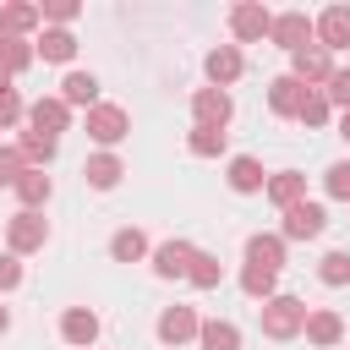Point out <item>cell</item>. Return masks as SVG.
Returning a JSON list of instances; mask_svg holds the SVG:
<instances>
[{"label": "cell", "instance_id": "4dcf8cb0", "mask_svg": "<svg viewBox=\"0 0 350 350\" xmlns=\"http://www.w3.org/2000/svg\"><path fill=\"white\" fill-rule=\"evenodd\" d=\"M186 279H191L197 290H219V284H224V262H219L213 252H197V257H191V273H186Z\"/></svg>", "mask_w": 350, "mask_h": 350}, {"label": "cell", "instance_id": "8d00e7d4", "mask_svg": "<svg viewBox=\"0 0 350 350\" xmlns=\"http://www.w3.org/2000/svg\"><path fill=\"white\" fill-rule=\"evenodd\" d=\"M22 170H27V159H22L16 148H5V142H0V186H16V180H22Z\"/></svg>", "mask_w": 350, "mask_h": 350}, {"label": "cell", "instance_id": "e575fe53", "mask_svg": "<svg viewBox=\"0 0 350 350\" xmlns=\"http://www.w3.org/2000/svg\"><path fill=\"white\" fill-rule=\"evenodd\" d=\"M323 93H328V104H339V115L350 109V66H334V77L323 82Z\"/></svg>", "mask_w": 350, "mask_h": 350}, {"label": "cell", "instance_id": "ab89813d", "mask_svg": "<svg viewBox=\"0 0 350 350\" xmlns=\"http://www.w3.org/2000/svg\"><path fill=\"white\" fill-rule=\"evenodd\" d=\"M339 137H345V142H350V109H345V115H339Z\"/></svg>", "mask_w": 350, "mask_h": 350}, {"label": "cell", "instance_id": "d6a6232c", "mask_svg": "<svg viewBox=\"0 0 350 350\" xmlns=\"http://www.w3.org/2000/svg\"><path fill=\"white\" fill-rule=\"evenodd\" d=\"M317 279H323V284H334V290H339V284H350V252H328V257L317 262Z\"/></svg>", "mask_w": 350, "mask_h": 350}, {"label": "cell", "instance_id": "44dd1931", "mask_svg": "<svg viewBox=\"0 0 350 350\" xmlns=\"http://www.w3.org/2000/svg\"><path fill=\"white\" fill-rule=\"evenodd\" d=\"M38 22H44V11H38V5H27V0H11V5H0V27H5L11 38H27Z\"/></svg>", "mask_w": 350, "mask_h": 350}, {"label": "cell", "instance_id": "5bb4252c", "mask_svg": "<svg viewBox=\"0 0 350 350\" xmlns=\"http://www.w3.org/2000/svg\"><path fill=\"white\" fill-rule=\"evenodd\" d=\"M317 49H328V55L350 49V5H328L317 16Z\"/></svg>", "mask_w": 350, "mask_h": 350}, {"label": "cell", "instance_id": "52a82bcc", "mask_svg": "<svg viewBox=\"0 0 350 350\" xmlns=\"http://www.w3.org/2000/svg\"><path fill=\"white\" fill-rule=\"evenodd\" d=\"M323 230H328L323 202H295V208H284V219H279V235H284V241H317Z\"/></svg>", "mask_w": 350, "mask_h": 350}, {"label": "cell", "instance_id": "4fadbf2b", "mask_svg": "<svg viewBox=\"0 0 350 350\" xmlns=\"http://www.w3.org/2000/svg\"><path fill=\"white\" fill-rule=\"evenodd\" d=\"M290 77L301 82V88H317V82H328L334 77V55L328 49H301V55H290Z\"/></svg>", "mask_w": 350, "mask_h": 350}, {"label": "cell", "instance_id": "d590c367", "mask_svg": "<svg viewBox=\"0 0 350 350\" xmlns=\"http://www.w3.org/2000/svg\"><path fill=\"white\" fill-rule=\"evenodd\" d=\"M38 11H44V22H55V27H66V22H77V16H82V5H77V0H44Z\"/></svg>", "mask_w": 350, "mask_h": 350}, {"label": "cell", "instance_id": "9c48e42d", "mask_svg": "<svg viewBox=\"0 0 350 350\" xmlns=\"http://www.w3.org/2000/svg\"><path fill=\"white\" fill-rule=\"evenodd\" d=\"M191 115H197V126H230V115H235V104H230V93L224 88H197L191 93Z\"/></svg>", "mask_w": 350, "mask_h": 350}, {"label": "cell", "instance_id": "7c38bea8", "mask_svg": "<svg viewBox=\"0 0 350 350\" xmlns=\"http://www.w3.org/2000/svg\"><path fill=\"white\" fill-rule=\"evenodd\" d=\"M202 71H208V88H230V82L246 71V60H241V49H235V44H213V49H208V60H202Z\"/></svg>", "mask_w": 350, "mask_h": 350}, {"label": "cell", "instance_id": "f35d334b", "mask_svg": "<svg viewBox=\"0 0 350 350\" xmlns=\"http://www.w3.org/2000/svg\"><path fill=\"white\" fill-rule=\"evenodd\" d=\"M0 334H11V306L0 301Z\"/></svg>", "mask_w": 350, "mask_h": 350}, {"label": "cell", "instance_id": "603a6c76", "mask_svg": "<svg viewBox=\"0 0 350 350\" xmlns=\"http://www.w3.org/2000/svg\"><path fill=\"white\" fill-rule=\"evenodd\" d=\"M16 153H22V159H27V170H44V164H49V159H55V153H60V142H55V137H44V131H33V126H27V131H22V137H16Z\"/></svg>", "mask_w": 350, "mask_h": 350}, {"label": "cell", "instance_id": "f1b7e54d", "mask_svg": "<svg viewBox=\"0 0 350 350\" xmlns=\"http://www.w3.org/2000/svg\"><path fill=\"white\" fill-rule=\"evenodd\" d=\"M33 55H38V44H33V38H5V49H0V71H5V77H16V71H27V66H33Z\"/></svg>", "mask_w": 350, "mask_h": 350}, {"label": "cell", "instance_id": "2e32d148", "mask_svg": "<svg viewBox=\"0 0 350 350\" xmlns=\"http://www.w3.org/2000/svg\"><path fill=\"white\" fill-rule=\"evenodd\" d=\"M306 339H312L317 350H334V345L345 339V317H339L334 306H312V312H306Z\"/></svg>", "mask_w": 350, "mask_h": 350}, {"label": "cell", "instance_id": "60d3db41", "mask_svg": "<svg viewBox=\"0 0 350 350\" xmlns=\"http://www.w3.org/2000/svg\"><path fill=\"white\" fill-rule=\"evenodd\" d=\"M5 93H11V77H5V71H0V98H5Z\"/></svg>", "mask_w": 350, "mask_h": 350}, {"label": "cell", "instance_id": "7402d4cb", "mask_svg": "<svg viewBox=\"0 0 350 350\" xmlns=\"http://www.w3.org/2000/svg\"><path fill=\"white\" fill-rule=\"evenodd\" d=\"M301 98H306V88H301L290 71L268 82V109H273V115H295V109H301Z\"/></svg>", "mask_w": 350, "mask_h": 350}, {"label": "cell", "instance_id": "1f68e13d", "mask_svg": "<svg viewBox=\"0 0 350 350\" xmlns=\"http://www.w3.org/2000/svg\"><path fill=\"white\" fill-rule=\"evenodd\" d=\"M273 284H279V273H268V268H252V262L241 268V290H246L252 301H273V295H279Z\"/></svg>", "mask_w": 350, "mask_h": 350}, {"label": "cell", "instance_id": "8fae6325", "mask_svg": "<svg viewBox=\"0 0 350 350\" xmlns=\"http://www.w3.org/2000/svg\"><path fill=\"white\" fill-rule=\"evenodd\" d=\"M60 339L77 345V350H93V345H98V312H88V306H66V312H60Z\"/></svg>", "mask_w": 350, "mask_h": 350}, {"label": "cell", "instance_id": "ba28073f", "mask_svg": "<svg viewBox=\"0 0 350 350\" xmlns=\"http://www.w3.org/2000/svg\"><path fill=\"white\" fill-rule=\"evenodd\" d=\"M153 334H159V345H186V339H197L202 334V317L191 312V306H164L159 312V323H153Z\"/></svg>", "mask_w": 350, "mask_h": 350}, {"label": "cell", "instance_id": "cb8c5ba5", "mask_svg": "<svg viewBox=\"0 0 350 350\" xmlns=\"http://www.w3.org/2000/svg\"><path fill=\"white\" fill-rule=\"evenodd\" d=\"M11 191L22 197V208H33V213H38V208H44L49 197H55V180H49L44 170H22V180H16Z\"/></svg>", "mask_w": 350, "mask_h": 350}, {"label": "cell", "instance_id": "484cf974", "mask_svg": "<svg viewBox=\"0 0 350 350\" xmlns=\"http://www.w3.org/2000/svg\"><path fill=\"white\" fill-rule=\"evenodd\" d=\"M202 350H241V328L224 323V317H202V334H197Z\"/></svg>", "mask_w": 350, "mask_h": 350}, {"label": "cell", "instance_id": "b9f144b4", "mask_svg": "<svg viewBox=\"0 0 350 350\" xmlns=\"http://www.w3.org/2000/svg\"><path fill=\"white\" fill-rule=\"evenodd\" d=\"M5 38H11V33H5V27H0V49H5Z\"/></svg>", "mask_w": 350, "mask_h": 350}, {"label": "cell", "instance_id": "d4e9b609", "mask_svg": "<svg viewBox=\"0 0 350 350\" xmlns=\"http://www.w3.org/2000/svg\"><path fill=\"white\" fill-rule=\"evenodd\" d=\"M109 257H115V262H142V257H148V235H142L137 224L115 230V235H109Z\"/></svg>", "mask_w": 350, "mask_h": 350}, {"label": "cell", "instance_id": "4316f807", "mask_svg": "<svg viewBox=\"0 0 350 350\" xmlns=\"http://www.w3.org/2000/svg\"><path fill=\"white\" fill-rule=\"evenodd\" d=\"M38 55L55 60V66H66V60L77 55V33H71V27H49V33L38 38Z\"/></svg>", "mask_w": 350, "mask_h": 350}, {"label": "cell", "instance_id": "d6986e66", "mask_svg": "<svg viewBox=\"0 0 350 350\" xmlns=\"http://www.w3.org/2000/svg\"><path fill=\"white\" fill-rule=\"evenodd\" d=\"M60 98H66L71 109H93V104H98V77H93V71H66Z\"/></svg>", "mask_w": 350, "mask_h": 350}, {"label": "cell", "instance_id": "74e56055", "mask_svg": "<svg viewBox=\"0 0 350 350\" xmlns=\"http://www.w3.org/2000/svg\"><path fill=\"white\" fill-rule=\"evenodd\" d=\"M16 284H22V257L16 252H0V295L16 290Z\"/></svg>", "mask_w": 350, "mask_h": 350}, {"label": "cell", "instance_id": "83f0119b", "mask_svg": "<svg viewBox=\"0 0 350 350\" xmlns=\"http://www.w3.org/2000/svg\"><path fill=\"white\" fill-rule=\"evenodd\" d=\"M328 115H334V104H328V93H323V88H306V98H301V109H295V120H301L306 131H317V126H328Z\"/></svg>", "mask_w": 350, "mask_h": 350}, {"label": "cell", "instance_id": "ac0fdd59", "mask_svg": "<svg viewBox=\"0 0 350 350\" xmlns=\"http://www.w3.org/2000/svg\"><path fill=\"white\" fill-rule=\"evenodd\" d=\"M120 175H126L120 153H93V159L82 164V180H88L93 191H115V186H120Z\"/></svg>", "mask_w": 350, "mask_h": 350}, {"label": "cell", "instance_id": "f546056e", "mask_svg": "<svg viewBox=\"0 0 350 350\" xmlns=\"http://www.w3.org/2000/svg\"><path fill=\"white\" fill-rule=\"evenodd\" d=\"M224 142H230V137H224L219 126H191V131H186V148H191L197 159H219Z\"/></svg>", "mask_w": 350, "mask_h": 350}, {"label": "cell", "instance_id": "e0dca14e", "mask_svg": "<svg viewBox=\"0 0 350 350\" xmlns=\"http://www.w3.org/2000/svg\"><path fill=\"white\" fill-rule=\"evenodd\" d=\"M268 202L284 213V208H295V202H306V175L301 170H273L268 175Z\"/></svg>", "mask_w": 350, "mask_h": 350}, {"label": "cell", "instance_id": "3957f363", "mask_svg": "<svg viewBox=\"0 0 350 350\" xmlns=\"http://www.w3.org/2000/svg\"><path fill=\"white\" fill-rule=\"evenodd\" d=\"M312 38H317V22H312L306 11H279V16H273V33H268V44H279L284 55H301V49H312Z\"/></svg>", "mask_w": 350, "mask_h": 350}, {"label": "cell", "instance_id": "8992f818", "mask_svg": "<svg viewBox=\"0 0 350 350\" xmlns=\"http://www.w3.org/2000/svg\"><path fill=\"white\" fill-rule=\"evenodd\" d=\"M27 126L60 142V131H71V104H66L60 93H44V98H33V104H27Z\"/></svg>", "mask_w": 350, "mask_h": 350}, {"label": "cell", "instance_id": "7a4b0ae2", "mask_svg": "<svg viewBox=\"0 0 350 350\" xmlns=\"http://www.w3.org/2000/svg\"><path fill=\"white\" fill-rule=\"evenodd\" d=\"M5 246H11L16 257L44 252V246H49V219H44V213H33V208L11 213V219H5Z\"/></svg>", "mask_w": 350, "mask_h": 350}, {"label": "cell", "instance_id": "836d02e7", "mask_svg": "<svg viewBox=\"0 0 350 350\" xmlns=\"http://www.w3.org/2000/svg\"><path fill=\"white\" fill-rule=\"evenodd\" d=\"M323 191H328V197H339V202H350V159H339V164H328V170H323Z\"/></svg>", "mask_w": 350, "mask_h": 350}, {"label": "cell", "instance_id": "277c9868", "mask_svg": "<svg viewBox=\"0 0 350 350\" xmlns=\"http://www.w3.org/2000/svg\"><path fill=\"white\" fill-rule=\"evenodd\" d=\"M230 33H235V44H262L273 33V11L257 0H241V5H230Z\"/></svg>", "mask_w": 350, "mask_h": 350}, {"label": "cell", "instance_id": "9a60e30c", "mask_svg": "<svg viewBox=\"0 0 350 350\" xmlns=\"http://www.w3.org/2000/svg\"><path fill=\"white\" fill-rule=\"evenodd\" d=\"M224 180H230V191H241V197L268 191V170H262L252 153H235V159H230V170H224Z\"/></svg>", "mask_w": 350, "mask_h": 350}, {"label": "cell", "instance_id": "30bf717a", "mask_svg": "<svg viewBox=\"0 0 350 350\" xmlns=\"http://www.w3.org/2000/svg\"><path fill=\"white\" fill-rule=\"evenodd\" d=\"M191 257H197L191 241H159L153 246V273L159 279H186L191 273Z\"/></svg>", "mask_w": 350, "mask_h": 350}, {"label": "cell", "instance_id": "ffe728a7", "mask_svg": "<svg viewBox=\"0 0 350 350\" xmlns=\"http://www.w3.org/2000/svg\"><path fill=\"white\" fill-rule=\"evenodd\" d=\"M246 262L279 273V268H284V235H252V241H246Z\"/></svg>", "mask_w": 350, "mask_h": 350}, {"label": "cell", "instance_id": "6da1fadb", "mask_svg": "<svg viewBox=\"0 0 350 350\" xmlns=\"http://www.w3.org/2000/svg\"><path fill=\"white\" fill-rule=\"evenodd\" d=\"M306 301H295V295H273V301H262V334L268 339H295V334H306Z\"/></svg>", "mask_w": 350, "mask_h": 350}, {"label": "cell", "instance_id": "5b68a950", "mask_svg": "<svg viewBox=\"0 0 350 350\" xmlns=\"http://www.w3.org/2000/svg\"><path fill=\"white\" fill-rule=\"evenodd\" d=\"M126 131H131V115H126L120 104H93V109H88V137H93L104 153H109L115 142H126Z\"/></svg>", "mask_w": 350, "mask_h": 350}]
</instances>
